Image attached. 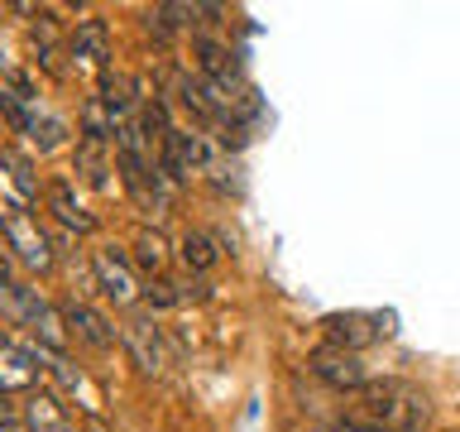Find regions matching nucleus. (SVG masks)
Instances as JSON below:
<instances>
[{"label":"nucleus","mask_w":460,"mask_h":432,"mask_svg":"<svg viewBox=\"0 0 460 432\" xmlns=\"http://www.w3.org/2000/svg\"><path fill=\"white\" fill-rule=\"evenodd\" d=\"M49 374H53L58 399H63V403L82 409L86 418H101V409H106V394H101V384H96L82 365H72L67 356H53V360H49Z\"/></svg>","instance_id":"nucleus-6"},{"label":"nucleus","mask_w":460,"mask_h":432,"mask_svg":"<svg viewBox=\"0 0 460 432\" xmlns=\"http://www.w3.org/2000/svg\"><path fill=\"white\" fill-rule=\"evenodd\" d=\"M431 423V399L408 380H369L359 389L350 432H422Z\"/></svg>","instance_id":"nucleus-1"},{"label":"nucleus","mask_w":460,"mask_h":432,"mask_svg":"<svg viewBox=\"0 0 460 432\" xmlns=\"http://www.w3.org/2000/svg\"><path fill=\"white\" fill-rule=\"evenodd\" d=\"M92 274H96V288L106 293L111 302H120V308H129L144 288H139V265L129 259L120 245H101V250L92 255Z\"/></svg>","instance_id":"nucleus-4"},{"label":"nucleus","mask_w":460,"mask_h":432,"mask_svg":"<svg viewBox=\"0 0 460 432\" xmlns=\"http://www.w3.org/2000/svg\"><path fill=\"white\" fill-rule=\"evenodd\" d=\"M135 92H139V82L129 77V72H101V86H96V101L106 106L115 121H129V106H135Z\"/></svg>","instance_id":"nucleus-15"},{"label":"nucleus","mask_w":460,"mask_h":432,"mask_svg":"<svg viewBox=\"0 0 460 432\" xmlns=\"http://www.w3.org/2000/svg\"><path fill=\"white\" fill-rule=\"evenodd\" d=\"M0 164H5V173H0V183H5V207L29 212V202H39V178L29 173V158L20 149H5Z\"/></svg>","instance_id":"nucleus-13"},{"label":"nucleus","mask_w":460,"mask_h":432,"mask_svg":"<svg viewBox=\"0 0 460 432\" xmlns=\"http://www.w3.org/2000/svg\"><path fill=\"white\" fill-rule=\"evenodd\" d=\"M5 240H10V259H20L24 269H34V274L53 269V245L29 212L5 207Z\"/></svg>","instance_id":"nucleus-5"},{"label":"nucleus","mask_w":460,"mask_h":432,"mask_svg":"<svg viewBox=\"0 0 460 432\" xmlns=\"http://www.w3.org/2000/svg\"><path fill=\"white\" fill-rule=\"evenodd\" d=\"M77 173L86 183H96V187H106L111 193V158H106V144L101 140H77Z\"/></svg>","instance_id":"nucleus-17"},{"label":"nucleus","mask_w":460,"mask_h":432,"mask_svg":"<svg viewBox=\"0 0 460 432\" xmlns=\"http://www.w3.org/2000/svg\"><path fill=\"white\" fill-rule=\"evenodd\" d=\"M0 428H5V432H34V428H29V418L20 413V403H5V413H0Z\"/></svg>","instance_id":"nucleus-22"},{"label":"nucleus","mask_w":460,"mask_h":432,"mask_svg":"<svg viewBox=\"0 0 460 432\" xmlns=\"http://www.w3.org/2000/svg\"><path fill=\"white\" fill-rule=\"evenodd\" d=\"M144 302H149V308H178L182 293L168 279H149V284H144Z\"/></svg>","instance_id":"nucleus-21"},{"label":"nucleus","mask_w":460,"mask_h":432,"mask_svg":"<svg viewBox=\"0 0 460 432\" xmlns=\"http://www.w3.org/2000/svg\"><path fill=\"white\" fill-rule=\"evenodd\" d=\"M5 312L20 322L29 337H34L43 351H63L67 346V322H63V308H49V302L39 298V288H24V284H14V265L5 259Z\"/></svg>","instance_id":"nucleus-2"},{"label":"nucleus","mask_w":460,"mask_h":432,"mask_svg":"<svg viewBox=\"0 0 460 432\" xmlns=\"http://www.w3.org/2000/svg\"><path fill=\"white\" fill-rule=\"evenodd\" d=\"M49 212H53L67 230H72V236H92V230H96L92 207H86V202L77 197V187H72L67 178H58V183L49 187Z\"/></svg>","instance_id":"nucleus-12"},{"label":"nucleus","mask_w":460,"mask_h":432,"mask_svg":"<svg viewBox=\"0 0 460 432\" xmlns=\"http://www.w3.org/2000/svg\"><path fill=\"white\" fill-rule=\"evenodd\" d=\"M24 135H29V144H34L39 154H53L58 144L67 140V121H63V115H49V111H43L39 121H34V125L24 130Z\"/></svg>","instance_id":"nucleus-20"},{"label":"nucleus","mask_w":460,"mask_h":432,"mask_svg":"<svg viewBox=\"0 0 460 432\" xmlns=\"http://www.w3.org/2000/svg\"><path fill=\"white\" fill-rule=\"evenodd\" d=\"M379 317H365V312H331L326 317V341L336 346V351H359V346H369L374 337H379Z\"/></svg>","instance_id":"nucleus-14"},{"label":"nucleus","mask_w":460,"mask_h":432,"mask_svg":"<svg viewBox=\"0 0 460 432\" xmlns=\"http://www.w3.org/2000/svg\"><path fill=\"white\" fill-rule=\"evenodd\" d=\"M67 58L77 72H111V29L106 20H77V29H72V43H67Z\"/></svg>","instance_id":"nucleus-9"},{"label":"nucleus","mask_w":460,"mask_h":432,"mask_svg":"<svg viewBox=\"0 0 460 432\" xmlns=\"http://www.w3.org/2000/svg\"><path fill=\"white\" fill-rule=\"evenodd\" d=\"M24 418L34 432H72V418H67V403L58 394H34L24 403Z\"/></svg>","instance_id":"nucleus-16"},{"label":"nucleus","mask_w":460,"mask_h":432,"mask_svg":"<svg viewBox=\"0 0 460 432\" xmlns=\"http://www.w3.org/2000/svg\"><path fill=\"white\" fill-rule=\"evenodd\" d=\"M63 322H67L72 337L86 341L92 351H111L115 337H120V331H115V327H111V322H106V317H101L96 308H86V302H77V298L63 302Z\"/></svg>","instance_id":"nucleus-11"},{"label":"nucleus","mask_w":460,"mask_h":432,"mask_svg":"<svg viewBox=\"0 0 460 432\" xmlns=\"http://www.w3.org/2000/svg\"><path fill=\"white\" fill-rule=\"evenodd\" d=\"M49 360H53V351H43L39 341H24L20 331H5V346H0V384L10 394H24V389L39 384Z\"/></svg>","instance_id":"nucleus-3"},{"label":"nucleus","mask_w":460,"mask_h":432,"mask_svg":"<svg viewBox=\"0 0 460 432\" xmlns=\"http://www.w3.org/2000/svg\"><path fill=\"white\" fill-rule=\"evenodd\" d=\"M307 370L316 374L322 384H331V389H350V394H359V389L369 384V370L359 365V356L355 351H336V346H316V351L307 356Z\"/></svg>","instance_id":"nucleus-8"},{"label":"nucleus","mask_w":460,"mask_h":432,"mask_svg":"<svg viewBox=\"0 0 460 432\" xmlns=\"http://www.w3.org/2000/svg\"><path fill=\"white\" fill-rule=\"evenodd\" d=\"M135 265L149 274V279H164V269H168V240L158 236V230H144V236L135 240Z\"/></svg>","instance_id":"nucleus-19"},{"label":"nucleus","mask_w":460,"mask_h":432,"mask_svg":"<svg viewBox=\"0 0 460 432\" xmlns=\"http://www.w3.org/2000/svg\"><path fill=\"white\" fill-rule=\"evenodd\" d=\"M120 341H125L129 360L139 365V374H164L168 370V346H164V331L154 327V317H125Z\"/></svg>","instance_id":"nucleus-7"},{"label":"nucleus","mask_w":460,"mask_h":432,"mask_svg":"<svg viewBox=\"0 0 460 432\" xmlns=\"http://www.w3.org/2000/svg\"><path fill=\"white\" fill-rule=\"evenodd\" d=\"M207 164H211V149L201 135H192V130H172L164 140V168L172 178H192V173H201Z\"/></svg>","instance_id":"nucleus-10"},{"label":"nucleus","mask_w":460,"mask_h":432,"mask_svg":"<svg viewBox=\"0 0 460 432\" xmlns=\"http://www.w3.org/2000/svg\"><path fill=\"white\" fill-rule=\"evenodd\" d=\"M178 255L192 274H207L216 259H221V250H216V240L207 236V230H187V236L178 240Z\"/></svg>","instance_id":"nucleus-18"},{"label":"nucleus","mask_w":460,"mask_h":432,"mask_svg":"<svg viewBox=\"0 0 460 432\" xmlns=\"http://www.w3.org/2000/svg\"><path fill=\"white\" fill-rule=\"evenodd\" d=\"M72 432H82V428H72Z\"/></svg>","instance_id":"nucleus-23"}]
</instances>
